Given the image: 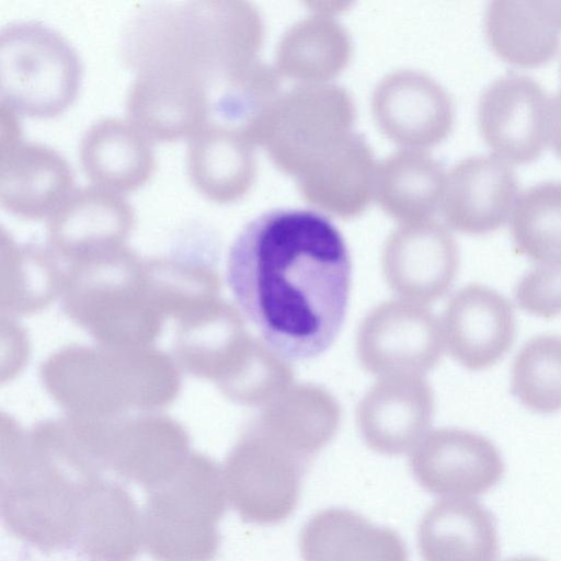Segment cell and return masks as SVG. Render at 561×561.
<instances>
[{"instance_id":"1","label":"cell","mask_w":561,"mask_h":561,"mask_svg":"<svg viewBox=\"0 0 561 561\" xmlns=\"http://www.w3.org/2000/svg\"><path fill=\"white\" fill-rule=\"evenodd\" d=\"M351 257L322 214L275 209L248 222L232 242L227 282L264 342L286 359L322 354L343 324Z\"/></svg>"},{"instance_id":"2","label":"cell","mask_w":561,"mask_h":561,"mask_svg":"<svg viewBox=\"0 0 561 561\" xmlns=\"http://www.w3.org/2000/svg\"><path fill=\"white\" fill-rule=\"evenodd\" d=\"M264 24L243 0L154 1L140 4L119 35L123 61L136 73L191 76L209 90L257 59Z\"/></svg>"},{"instance_id":"3","label":"cell","mask_w":561,"mask_h":561,"mask_svg":"<svg viewBox=\"0 0 561 561\" xmlns=\"http://www.w3.org/2000/svg\"><path fill=\"white\" fill-rule=\"evenodd\" d=\"M82 66L70 42L36 20L0 30V103L16 114L49 118L78 95Z\"/></svg>"},{"instance_id":"4","label":"cell","mask_w":561,"mask_h":561,"mask_svg":"<svg viewBox=\"0 0 561 561\" xmlns=\"http://www.w3.org/2000/svg\"><path fill=\"white\" fill-rule=\"evenodd\" d=\"M227 491L218 472L196 466L150 490L142 515V539L158 561H209L217 553V524Z\"/></svg>"},{"instance_id":"5","label":"cell","mask_w":561,"mask_h":561,"mask_svg":"<svg viewBox=\"0 0 561 561\" xmlns=\"http://www.w3.org/2000/svg\"><path fill=\"white\" fill-rule=\"evenodd\" d=\"M354 119V102L343 88L301 83L279 96L261 145L297 179L353 134Z\"/></svg>"},{"instance_id":"6","label":"cell","mask_w":561,"mask_h":561,"mask_svg":"<svg viewBox=\"0 0 561 561\" xmlns=\"http://www.w3.org/2000/svg\"><path fill=\"white\" fill-rule=\"evenodd\" d=\"M442 323L421 302L396 299L380 304L363 320L357 355L375 375H422L444 351Z\"/></svg>"},{"instance_id":"7","label":"cell","mask_w":561,"mask_h":561,"mask_svg":"<svg viewBox=\"0 0 561 561\" xmlns=\"http://www.w3.org/2000/svg\"><path fill=\"white\" fill-rule=\"evenodd\" d=\"M259 434L229 460L225 486L228 500L244 522L273 525L295 511L310 461Z\"/></svg>"},{"instance_id":"8","label":"cell","mask_w":561,"mask_h":561,"mask_svg":"<svg viewBox=\"0 0 561 561\" xmlns=\"http://www.w3.org/2000/svg\"><path fill=\"white\" fill-rule=\"evenodd\" d=\"M90 480L55 472L10 474L1 482V515L19 539L43 550L76 537L81 495Z\"/></svg>"},{"instance_id":"9","label":"cell","mask_w":561,"mask_h":561,"mask_svg":"<svg viewBox=\"0 0 561 561\" xmlns=\"http://www.w3.org/2000/svg\"><path fill=\"white\" fill-rule=\"evenodd\" d=\"M548 96L541 84L522 73H505L481 93L477 122L488 146L507 162L528 163L548 140Z\"/></svg>"},{"instance_id":"10","label":"cell","mask_w":561,"mask_h":561,"mask_svg":"<svg viewBox=\"0 0 561 561\" xmlns=\"http://www.w3.org/2000/svg\"><path fill=\"white\" fill-rule=\"evenodd\" d=\"M410 468L422 488L448 497L481 495L502 479L505 469L489 438L455 427L426 434L410 457Z\"/></svg>"},{"instance_id":"11","label":"cell","mask_w":561,"mask_h":561,"mask_svg":"<svg viewBox=\"0 0 561 561\" xmlns=\"http://www.w3.org/2000/svg\"><path fill=\"white\" fill-rule=\"evenodd\" d=\"M371 110L382 133L411 149L444 140L455 117L448 92L430 76L409 69L388 73L378 82Z\"/></svg>"},{"instance_id":"12","label":"cell","mask_w":561,"mask_h":561,"mask_svg":"<svg viewBox=\"0 0 561 561\" xmlns=\"http://www.w3.org/2000/svg\"><path fill=\"white\" fill-rule=\"evenodd\" d=\"M459 266L458 245L442 225L430 220L403 224L387 238L383 274L404 299L431 302L451 287Z\"/></svg>"},{"instance_id":"13","label":"cell","mask_w":561,"mask_h":561,"mask_svg":"<svg viewBox=\"0 0 561 561\" xmlns=\"http://www.w3.org/2000/svg\"><path fill=\"white\" fill-rule=\"evenodd\" d=\"M442 331L445 346L461 366L484 370L510 351L516 318L502 294L482 284H469L449 299Z\"/></svg>"},{"instance_id":"14","label":"cell","mask_w":561,"mask_h":561,"mask_svg":"<svg viewBox=\"0 0 561 561\" xmlns=\"http://www.w3.org/2000/svg\"><path fill=\"white\" fill-rule=\"evenodd\" d=\"M517 197L512 165L496 154H474L448 172L440 209L450 228L483 234L507 220Z\"/></svg>"},{"instance_id":"15","label":"cell","mask_w":561,"mask_h":561,"mask_svg":"<svg viewBox=\"0 0 561 561\" xmlns=\"http://www.w3.org/2000/svg\"><path fill=\"white\" fill-rule=\"evenodd\" d=\"M434 397L421 375L383 376L357 408V424L369 448L382 455H401L426 436Z\"/></svg>"},{"instance_id":"16","label":"cell","mask_w":561,"mask_h":561,"mask_svg":"<svg viewBox=\"0 0 561 561\" xmlns=\"http://www.w3.org/2000/svg\"><path fill=\"white\" fill-rule=\"evenodd\" d=\"M127 119L152 141L191 137L208 119V88L191 77L136 73L126 95Z\"/></svg>"},{"instance_id":"17","label":"cell","mask_w":561,"mask_h":561,"mask_svg":"<svg viewBox=\"0 0 561 561\" xmlns=\"http://www.w3.org/2000/svg\"><path fill=\"white\" fill-rule=\"evenodd\" d=\"M68 161L54 148L22 138L0 146V205L16 216L54 211L73 190Z\"/></svg>"},{"instance_id":"18","label":"cell","mask_w":561,"mask_h":561,"mask_svg":"<svg viewBox=\"0 0 561 561\" xmlns=\"http://www.w3.org/2000/svg\"><path fill=\"white\" fill-rule=\"evenodd\" d=\"M152 142L128 119L100 118L80 139V164L95 186L118 194L133 192L153 174Z\"/></svg>"},{"instance_id":"19","label":"cell","mask_w":561,"mask_h":561,"mask_svg":"<svg viewBox=\"0 0 561 561\" xmlns=\"http://www.w3.org/2000/svg\"><path fill=\"white\" fill-rule=\"evenodd\" d=\"M299 549L304 561H409L401 536L344 507L317 512L304 525Z\"/></svg>"},{"instance_id":"20","label":"cell","mask_w":561,"mask_h":561,"mask_svg":"<svg viewBox=\"0 0 561 561\" xmlns=\"http://www.w3.org/2000/svg\"><path fill=\"white\" fill-rule=\"evenodd\" d=\"M377 164L366 140L352 134L297 178L302 198L341 218L362 214L374 197Z\"/></svg>"},{"instance_id":"21","label":"cell","mask_w":561,"mask_h":561,"mask_svg":"<svg viewBox=\"0 0 561 561\" xmlns=\"http://www.w3.org/2000/svg\"><path fill=\"white\" fill-rule=\"evenodd\" d=\"M423 561H495L499 537L493 515L469 497H446L433 504L419 526Z\"/></svg>"},{"instance_id":"22","label":"cell","mask_w":561,"mask_h":561,"mask_svg":"<svg viewBox=\"0 0 561 561\" xmlns=\"http://www.w3.org/2000/svg\"><path fill=\"white\" fill-rule=\"evenodd\" d=\"M484 31L490 46L504 60L522 67L542 65L560 47L561 1H491Z\"/></svg>"},{"instance_id":"23","label":"cell","mask_w":561,"mask_h":561,"mask_svg":"<svg viewBox=\"0 0 561 561\" xmlns=\"http://www.w3.org/2000/svg\"><path fill=\"white\" fill-rule=\"evenodd\" d=\"M186 171L193 186L207 199L236 202L255 179L253 145L238 133L207 122L188 138Z\"/></svg>"},{"instance_id":"24","label":"cell","mask_w":561,"mask_h":561,"mask_svg":"<svg viewBox=\"0 0 561 561\" xmlns=\"http://www.w3.org/2000/svg\"><path fill=\"white\" fill-rule=\"evenodd\" d=\"M76 537L94 561H133L142 539V517L119 485L91 481L83 490Z\"/></svg>"},{"instance_id":"25","label":"cell","mask_w":561,"mask_h":561,"mask_svg":"<svg viewBox=\"0 0 561 561\" xmlns=\"http://www.w3.org/2000/svg\"><path fill=\"white\" fill-rule=\"evenodd\" d=\"M446 179L442 163L427 152L397 151L377 164L374 197L403 224L430 220L442 206Z\"/></svg>"},{"instance_id":"26","label":"cell","mask_w":561,"mask_h":561,"mask_svg":"<svg viewBox=\"0 0 561 561\" xmlns=\"http://www.w3.org/2000/svg\"><path fill=\"white\" fill-rule=\"evenodd\" d=\"M339 423L340 408L329 392L298 385L270 403L260 432L310 461L333 438Z\"/></svg>"},{"instance_id":"27","label":"cell","mask_w":561,"mask_h":561,"mask_svg":"<svg viewBox=\"0 0 561 561\" xmlns=\"http://www.w3.org/2000/svg\"><path fill=\"white\" fill-rule=\"evenodd\" d=\"M282 93L277 69L256 59L209 91L207 122L238 133L253 146L261 145Z\"/></svg>"},{"instance_id":"28","label":"cell","mask_w":561,"mask_h":561,"mask_svg":"<svg viewBox=\"0 0 561 561\" xmlns=\"http://www.w3.org/2000/svg\"><path fill=\"white\" fill-rule=\"evenodd\" d=\"M352 43L333 18L314 13L290 26L279 39L277 71L301 83H325L350 61Z\"/></svg>"},{"instance_id":"29","label":"cell","mask_w":561,"mask_h":561,"mask_svg":"<svg viewBox=\"0 0 561 561\" xmlns=\"http://www.w3.org/2000/svg\"><path fill=\"white\" fill-rule=\"evenodd\" d=\"M516 250L538 263L561 260V182L542 181L517 197L511 213Z\"/></svg>"},{"instance_id":"30","label":"cell","mask_w":561,"mask_h":561,"mask_svg":"<svg viewBox=\"0 0 561 561\" xmlns=\"http://www.w3.org/2000/svg\"><path fill=\"white\" fill-rule=\"evenodd\" d=\"M511 391L528 410L539 414L561 411V336L530 339L516 355Z\"/></svg>"},{"instance_id":"31","label":"cell","mask_w":561,"mask_h":561,"mask_svg":"<svg viewBox=\"0 0 561 561\" xmlns=\"http://www.w3.org/2000/svg\"><path fill=\"white\" fill-rule=\"evenodd\" d=\"M514 297L529 314L545 319L561 314V260L530 268L516 284Z\"/></svg>"},{"instance_id":"32","label":"cell","mask_w":561,"mask_h":561,"mask_svg":"<svg viewBox=\"0 0 561 561\" xmlns=\"http://www.w3.org/2000/svg\"><path fill=\"white\" fill-rule=\"evenodd\" d=\"M548 140L553 150L561 157V90L550 98Z\"/></svg>"},{"instance_id":"33","label":"cell","mask_w":561,"mask_h":561,"mask_svg":"<svg viewBox=\"0 0 561 561\" xmlns=\"http://www.w3.org/2000/svg\"><path fill=\"white\" fill-rule=\"evenodd\" d=\"M506 561H545L540 558H536V557H517V558H512V559H508Z\"/></svg>"}]
</instances>
